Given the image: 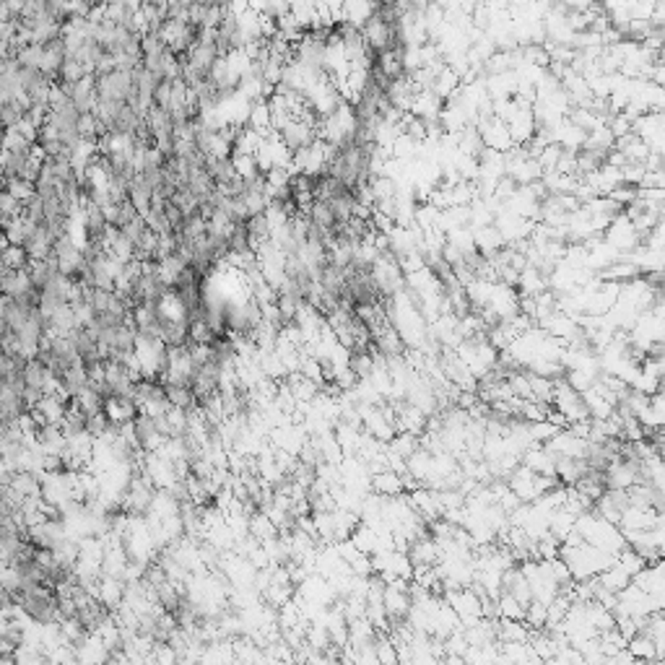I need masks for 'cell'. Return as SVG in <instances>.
I'll return each instance as SVG.
<instances>
[{
	"mask_svg": "<svg viewBox=\"0 0 665 665\" xmlns=\"http://www.w3.org/2000/svg\"><path fill=\"white\" fill-rule=\"evenodd\" d=\"M374 486H377V492H382V494H395L398 489H400V479H398L395 473H382V476L374 479Z\"/></svg>",
	"mask_w": 665,
	"mask_h": 665,
	"instance_id": "obj_1",
	"label": "cell"
}]
</instances>
